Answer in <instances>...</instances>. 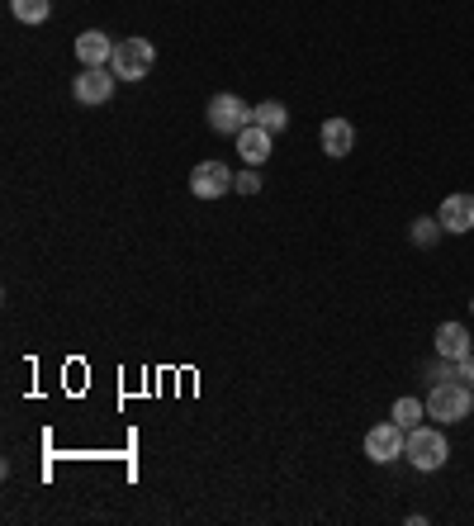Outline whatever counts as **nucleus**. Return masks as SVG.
Listing matches in <instances>:
<instances>
[{"instance_id": "obj_7", "label": "nucleus", "mask_w": 474, "mask_h": 526, "mask_svg": "<svg viewBox=\"0 0 474 526\" xmlns=\"http://www.w3.org/2000/svg\"><path fill=\"white\" fill-rule=\"evenodd\" d=\"M233 181L237 176L223 162H200L190 171V195H195V200H219V195L233 190Z\"/></svg>"}, {"instance_id": "obj_5", "label": "nucleus", "mask_w": 474, "mask_h": 526, "mask_svg": "<svg viewBox=\"0 0 474 526\" xmlns=\"http://www.w3.org/2000/svg\"><path fill=\"white\" fill-rule=\"evenodd\" d=\"M403 451H408V432H403V427H399L394 418L365 432V455H370L375 465H394V460H399Z\"/></svg>"}, {"instance_id": "obj_4", "label": "nucleus", "mask_w": 474, "mask_h": 526, "mask_svg": "<svg viewBox=\"0 0 474 526\" xmlns=\"http://www.w3.org/2000/svg\"><path fill=\"white\" fill-rule=\"evenodd\" d=\"M252 114L256 109L247 105V100H242V95H214V100H209V128H214V133H223V138H237V133H242V128L252 124Z\"/></svg>"}, {"instance_id": "obj_19", "label": "nucleus", "mask_w": 474, "mask_h": 526, "mask_svg": "<svg viewBox=\"0 0 474 526\" xmlns=\"http://www.w3.org/2000/svg\"><path fill=\"white\" fill-rule=\"evenodd\" d=\"M470 313H474V299H470Z\"/></svg>"}, {"instance_id": "obj_14", "label": "nucleus", "mask_w": 474, "mask_h": 526, "mask_svg": "<svg viewBox=\"0 0 474 526\" xmlns=\"http://www.w3.org/2000/svg\"><path fill=\"white\" fill-rule=\"evenodd\" d=\"M389 418L399 422L403 432H413V427H422V422H427V403H422V399H399Z\"/></svg>"}, {"instance_id": "obj_13", "label": "nucleus", "mask_w": 474, "mask_h": 526, "mask_svg": "<svg viewBox=\"0 0 474 526\" xmlns=\"http://www.w3.org/2000/svg\"><path fill=\"white\" fill-rule=\"evenodd\" d=\"M252 124H261L266 133H280V128L290 124V109L280 105V100H261V105H256V114H252Z\"/></svg>"}, {"instance_id": "obj_6", "label": "nucleus", "mask_w": 474, "mask_h": 526, "mask_svg": "<svg viewBox=\"0 0 474 526\" xmlns=\"http://www.w3.org/2000/svg\"><path fill=\"white\" fill-rule=\"evenodd\" d=\"M114 86H119V76L110 67H81V76L72 81V95L81 105H110Z\"/></svg>"}, {"instance_id": "obj_2", "label": "nucleus", "mask_w": 474, "mask_h": 526, "mask_svg": "<svg viewBox=\"0 0 474 526\" xmlns=\"http://www.w3.org/2000/svg\"><path fill=\"white\" fill-rule=\"evenodd\" d=\"M408 465H413V470H422V474H432V470H441V465H446V460H451V441H446V427H427V422H422V427H413V432H408Z\"/></svg>"}, {"instance_id": "obj_10", "label": "nucleus", "mask_w": 474, "mask_h": 526, "mask_svg": "<svg viewBox=\"0 0 474 526\" xmlns=\"http://www.w3.org/2000/svg\"><path fill=\"white\" fill-rule=\"evenodd\" d=\"M114 57V38L105 29H86V34H76V62L81 67H110Z\"/></svg>"}, {"instance_id": "obj_9", "label": "nucleus", "mask_w": 474, "mask_h": 526, "mask_svg": "<svg viewBox=\"0 0 474 526\" xmlns=\"http://www.w3.org/2000/svg\"><path fill=\"white\" fill-rule=\"evenodd\" d=\"M318 138H323V152H328L332 162H342V157H351V147H356V128H351V119L332 114V119H323Z\"/></svg>"}, {"instance_id": "obj_12", "label": "nucleus", "mask_w": 474, "mask_h": 526, "mask_svg": "<svg viewBox=\"0 0 474 526\" xmlns=\"http://www.w3.org/2000/svg\"><path fill=\"white\" fill-rule=\"evenodd\" d=\"M437 356L441 361H465V356H474L470 327L465 323H441L437 327Z\"/></svg>"}, {"instance_id": "obj_8", "label": "nucleus", "mask_w": 474, "mask_h": 526, "mask_svg": "<svg viewBox=\"0 0 474 526\" xmlns=\"http://www.w3.org/2000/svg\"><path fill=\"white\" fill-rule=\"evenodd\" d=\"M437 218H441V228L451 237H465V233H474V195H446L441 200V209H437Z\"/></svg>"}, {"instance_id": "obj_18", "label": "nucleus", "mask_w": 474, "mask_h": 526, "mask_svg": "<svg viewBox=\"0 0 474 526\" xmlns=\"http://www.w3.org/2000/svg\"><path fill=\"white\" fill-rule=\"evenodd\" d=\"M233 190H242V195H256V190H261V171H256V166H252V171H242V176L233 181Z\"/></svg>"}, {"instance_id": "obj_17", "label": "nucleus", "mask_w": 474, "mask_h": 526, "mask_svg": "<svg viewBox=\"0 0 474 526\" xmlns=\"http://www.w3.org/2000/svg\"><path fill=\"white\" fill-rule=\"evenodd\" d=\"M451 380H460V384H470V389H474V356H465V361H451Z\"/></svg>"}, {"instance_id": "obj_3", "label": "nucleus", "mask_w": 474, "mask_h": 526, "mask_svg": "<svg viewBox=\"0 0 474 526\" xmlns=\"http://www.w3.org/2000/svg\"><path fill=\"white\" fill-rule=\"evenodd\" d=\"M152 62H157V48L147 43V38H124V43H114V57H110V72L119 81H143L152 72Z\"/></svg>"}, {"instance_id": "obj_1", "label": "nucleus", "mask_w": 474, "mask_h": 526, "mask_svg": "<svg viewBox=\"0 0 474 526\" xmlns=\"http://www.w3.org/2000/svg\"><path fill=\"white\" fill-rule=\"evenodd\" d=\"M427 418L441 422V427H456V422H465L474 413V389L460 380H437L432 384V394H427Z\"/></svg>"}, {"instance_id": "obj_16", "label": "nucleus", "mask_w": 474, "mask_h": 526, "mask_svg": "<svg viewBox=\"0 0 474 526\" xmlns=\"http://www.w3.org/2000/svg\"><path fill=\"white\" fill-rule=\"evenodd\" d=\"M10 15L19 24H43V19L53 15V0H10Z\"/></svg>"}, {"instance_id": "obj_11", "label": "nucleus", "mask_w": 474, "mask_h": 526, "mask_svg": "<svg viewBox=\"0 0 474 526\" xmlns=\"http://www.w3.org/2000/svg\"><path fill=\"white\" fill-rule=\"evenodd\" d=\"M271 152H275V133H266L261 124H247L242 133H237V157H242L247 166H261Z\"/></svg>"}, {"instance_id": "obj_15", "label": "nucleus", "mask_w": 474, "mask_h": 526, "mask_svg": "<svg viewBox=\"0 0 474 526\" xmlns=\"http://www.w3.org/2000/svg\"><path fill=\"white\" fill-rule=\"evenodd\" d=\"M408 237H413V247H437L441 237H446V228H441V218H413V228H408Z\"/></svg>"}]
</instances>
